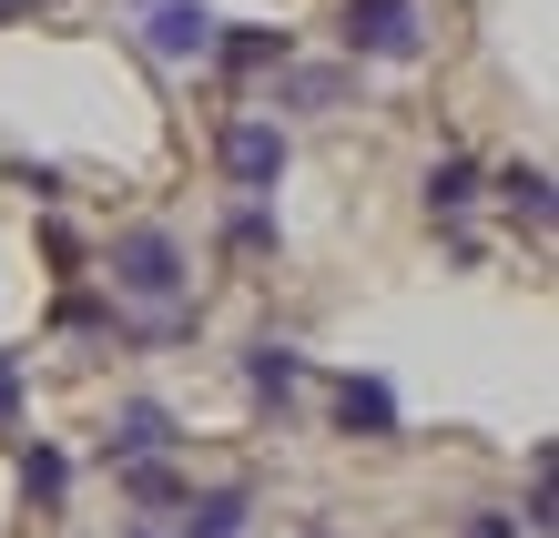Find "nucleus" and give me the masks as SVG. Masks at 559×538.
<instances>
[{"mask_svg":"<svg viewBox=\"0 0 559 538\" xmlns=\"http://www.w3.org/2000/svg\"><path fill=\"white\" fill-rule=\"evenodd\" d=\"M235 31V41H214L224 61H235V72H285V31H245V21H224Z\"/></svg>","mask_w":559,"mask_h":538,"instance_id":"nucleus-11","label":"nucleus"},{"mask_svg":"<svg viewBox=\"0 0 559 538\" xmlns=\"http://www.w3.org/2000/svg\"><path fill=\"white\" fill-rule=\"evenodd\" d=\"M336 427L346 437H397V386L386 376H346L336 386Z\"/></svg>","mask_w":559,"mask_h":538,"instance_id":"nucleus-6","label":"nucleus"},{"mask_svg":"<svg viewBox=\"0 0 559 538\" xmlns=\"http://www.w3.org/2000/svg\"><path fill=\"white\" fill-rule=\"evenodd\" d=\"M499 193H509V214H519V224H549V174H539V163L499 174Z\"/></svg>","mask_w":559,"mask_h":538,"instance_id":"nucleus-12","label":"nucleus"},{"mask_svg":"<svg viewBox=\"0 0 559 538\" xmlns=\"http://www.w3.org/2000/svg\"><path fill=\"white\" fill-rule=\"evenodd\" d=\"M245 386L275 396V407H295V386H306V356L295 346H245Z\"/></svg>","mask_w":559,"mask_h":538,"instance_id":"nucleus-7","label":"nucleus"},{"mask_svg":"<svg viewBox=\"0 0 559 538\" xmlns=\"http://www.w3.org/2000/svg\"><path fill=\"white\" fill-rule=\"evenodd\" d=\"M103 264H112V295L153 306L143 335H183V325H193V306H183V295H193V264H183V234H174V224H122Z\"/></svg>","mask_w":559,"mask_h":538,"instance_id":"nucleus-1","label":"nucleus"},{"mask_svg":"<svg viewBox=\"0 0 559 538\" xmlns=\"http://www.w3.org/2000/svg\"><path fill=\"white\" fill-rule=\"evenodd\" d=\"M183 538H245V488H204V498H183Z\"/></svg>","mask_w":559,"mask_h":538,"instance_id":"nucleus-9","label":"nucleus"},{"mask_svg":"<svg viewBox=\"0 0 559 538\" xmlns=\"http://www.w3.org/2000/svg\"><path fill=\"white\" fill-rule=\"evenodd\" d=\"M235 244H245V254H265V244H275V214H254V204H245V214H235Z\"/></svg>","mask_w":559,"mask_h":538,"instance_id":"nucleus-14","label":"nucleus"},{"mask_svg":"<svg viewBox=\"0 0 559 538\" xmlns=\"http://www.w3.org/2000/svg\"><path fill=\"white\" fill-rule=\"evenodd\" d=\"M224 41V21L204 11V0H143V51L163 61V72H204Z\"/></svg>","mask_w":559,"mask_h":538,"instance_id":"nucleus-2","label":"nucleus"},{"mask_svg":"<svg viewBox=\"0 0 559 538\" xmlns=\"http://www.w3.org/2000/svg\"><path fill=\"white\" fill-rule=\"evenodd\" d=\"M174 447V417L153 407V396H122L112 407V467H133V457H163Z\"/></svg>","mask_w":559,"mask_h":538,"instance_id":"nucleus-5","label":"nucleus"},{"mask_svg":"<svg viewBox=\"0 0 559 538\" xmlns=\"http://www.w3.org/2000/svg\"><path fill=\"white\" fill-rule=\"evenodd\" d=\"M468 204H478V174H468V163H457V153H448V163H427V214L457 234V214H468ZM457 254H468V244H457Z\"/></svg>","mask_w":559,"mask_h":538,"instance_id":"nucleus-8","label":"nucleus"},{"mask_svg":"<svg viewBox=\"0 0 559 538\" xmlns=\"http://www.w3.org/2000/svg\"><path fill=\"white\" fill-rule=\"evenodd\" d=\"M336 41L356 61H417L427 51V11H417V0H346V31H336Z\"/></svg>","mask_w":559,"mask_h":538,"instance_id":"nucleus-3","label":"nucleus"},{"mask_svg":"<svg viewBox=\"0 0 559 538\" xmlns=\"http://www.w3.org/2000/svg\"><path fill=\"white\" fill-rule=\"evenodd\" d=\"M224 174H235V193H275V174H285V132H275L265 112L224 122Z\"/></svg>","mask_w":559,"mask_h":538,"instance_id":"nucleus-4","label":"nucleus"},{"mask_svg":"<svg viewBox=\"0 0 559 538\" xmlns=\"http://www.w3.org/2000/svg\"><path fill=\"white\" fill-rule=\"evenodd\" d=\"M0 417H21V366L0 356Z\"/></svg>","mask_w":559,"mask_h":538,"instance_id":"nucleus-16","label":"nucleus"},{"mask_svg":"<svg viewBox=\"0 0 559 538\" xmlns=\"http://www.w3.org/2000/svg\"><path fill=\"white\" fill-rule=\"evenodd\" d=\"M457 538H519V518H499V509H468V518H457Z\"/></svg>","mask_w":559,"mask_h":538,"instance_id":"nucleus-15","label":"nucleus"},{"mask_svg":"<svg viewBox=\"0 0 559 538\" xmlns=\"http://www.w3.org/2000/svg\"><path fill=\"white\" fill-rule=\"evenodd\" d=\"M21 488L41 498V509H61V488H72V467H61L51 447H31V457H21Z\"/></svg>","mask_w":559,"mask_h":538,"instance_id":"nucleus-13","label":"nucleus"},{"mask_svg":"<svg viewBox=\"0 0 559 538\" xmlns=\"http://www.w3.org/2000/svg\"><path fill=\"white\" fill-rule=\"evenodd\" d=\"M122 538H163V528H122Z\"/></svg>","mask_w":559,"mask_h":538,"instance_id":"nucleus-17","label":"nucleus"},{"mask_svg":"<svg viewBox=\"0 0 559 538\" xmlns=\"http://www.w3.org/2000/svg\"><path fill=\"white\" fill-rule=\"evenodd\" d=\"M122 498H133V509H183V478L163 457H133V467H122Z\"/></svg>","mask_w":559,"mask_h":538,"instance_id":"nucleus-10","label":"nucleus"}]
</instances>
